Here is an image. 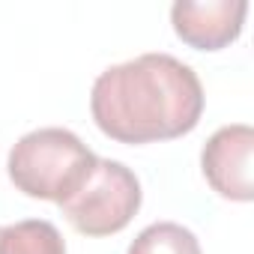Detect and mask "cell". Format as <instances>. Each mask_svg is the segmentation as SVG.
Here are the masks:
<instances>
[{"label":"cell","mask_w":254,"mask_h":254,"mask_svg":"<svg viewBox=\"0 0 254 254\" xmlns=\"http://www.w3.org/2000/svg\"><path fill=\"white\" fill-rule=\"evenodd\" d=\"M99 132L117 144H156L189 135L203 114L197 72L171 54H141L108 66L90 90Z\"/></svg>","instance_id":"cell-1"},{"label":"cell","mask_w":254,"mask_h":254,"mask_svg":"<svg viewBox=\"0 0 254 254\" xmlns=\"http://www.w3.org/2000/svg\"><path fill=\"white\" fill-rule=\"evenodd\" d=\"M96 153L69 129H36L27 132L6 159L9 180L18 191L39 200H69L93 174Z\"/></svg>","instance_id":"cell-2"},{"label":"cell","mask_w":254,"mask_h":254,"mask_svg":"<svg viewBox=\"0 0 254 254\" xmlns=\"http://www.w3.org/2000/svg\"><path fill=\"white\" fill-rule=\"evenodd\" d=\"M66 221L84 236L120 233L141 209V183L135 171L114 159H96L87 183L60 203Z\"/></svg>","instance_id":"cell-3"},{"label":"cell","mask_w":254,"mask_h":254,"mask_svg":"<svg viewBox=\"0 0 254 254\" xmlns=\"http://www.w3.org/2000/svg\"><path fill=\"white\" fill-rule=\"evenodd\" d=\"M251 156H254V129L245 123L221 126L206 141L200 153V168L212 191L227 200L248 203L254 197L251 180Z\"/></svg>","instance_id":"cell-4"},{"label":"cell","mask_w":254,"mask_h":254,"mask_svg":"<svg viewBox=\"0 0 254 254\" xmlns=\"http://www.w3.org/2000/svg\"><path fill=\"white\" fill-rule=\"evenodd\" d=\"M248 15L245 0H177L171 6L174 33L197 48V51H218L239 39L242 24Z\"/></svg>","instance_id":"cell-5"},{"label":"cell","mask_w":254,"mask_h":254,"mask_svg":"<svg viewBox=\"0 0 254 254\" xmlns=\"http://www.w3.org/2000/svg\"><path fill=\"white\" fill-rule=\"evenodd\" d=\"M0 254H66V242L51 221L27 218L0 227Z\"/></svg>","instance_id":"cell-6"},{"label":"cell","mask_w":254,"mask_h":254,"mask_svg":"<svg viewBox=\"0 0 254 254\" xmlns=\"http://www.w3.org/2000/svg\"><path fill=\"white\" fill-rule=\"evenodd\" d=\"M129 254H203V251L189 227L177 221H156L132 239Z\"/></svg>","instance_id":"cell-7"}]
</instances>
